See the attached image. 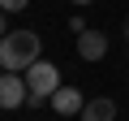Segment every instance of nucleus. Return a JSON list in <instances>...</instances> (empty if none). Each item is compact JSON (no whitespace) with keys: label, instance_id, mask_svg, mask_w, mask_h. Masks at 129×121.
I'll use <instances>...</instances> for the list:
<instances>
[{"label":"nucleus","instance_id":"f257e3e1","mask_svg":"<svg viewBox=\"0 0 129 121\" xmlns=\"http://www.w3.org/2000/svg\"><path fill=\"white\" fill-rule=\"evenodd\" d=\"M39 52H43V43L35 30H9L0 39V65H5V74H26L35 61H43Z\"/></svg>","mask_w":129,"mask_h":121},{"label":"nucleus","instance_id":"f03ea898","mask_svg":"<svg viewBox=\"0 0 129 121\" xmlns=\"http://www.w3.org/2000/svg\"><path fill=\"white\" fill-rule=\"evenodd\" d=\"M22 78H26L30 99H52V95L60 91V69L52 65V61H35V65H30Z\"/></svg>","mask_w":129,"mask_h":121},{"label":"nucleus","instance_id":"7ed1b4c3","mask_svg":"<svg viewBox=\"0 0 129 121\" xmlns=\"http://www.w3.org/2000/svg\"><path fill=\"white\" fill-rule=\"evenodd\" d=\"M26 99H30V91H26L22 74H5L0 78V108H22Z\"/></svg>","mask_w":129,"mask_h":121},{"label":"nucleus","instance_id":"20e7f679","mask_svg":"<svg viewBox=\"0 0 129 121\" xmlns=\"http://www.w3.org/2000/svg\"><path fill=\"white\" fill-rule=\"evenodd\" d=\"M52 108H56L60 117H82L86 99H82V91H78V87H60V91L52 95Z\"/></svg>","mask_w":129,"mask_h":121},{"label":"nucleus","instance_id":"39448f33","mask_svg":"<svg viewBox=\"0 0 129 121\" xmlns=\"http://www.w3.org/2000/svg\"><path fill=\"white\" fill-rule=\"evenodd\" d=\"M78 56H82V61H103V56H108V35H103V30L78 35Z\"/></svg>","mask_w":129,"mask_h":121},{"label":"nucleus","instance_id":"423d86ee","mask_svg":"<svg viewBox=\"0 0 129 121\" xmlns=\"http://www.w3.org/2000/svg\"><path fill=\"white\" fill-rule=\"evenodd\" d=\"M82 121H116V104H112L108 95H99V99H86V108H82Z\"/></svg>","mask_w":129,"mask_h":121},{"label":"nucleus","instance_id":"0eeeda50","mask_svg":"<svg viewBox=\"0 0 129 121\" xmlns=\"http://www.w3.org/2000/svg\"><path fill=\"white\" fill-rule=\"evenodd\" d=\"M69 30H73V35H86L90 26H86V17H82V13H73V17H69Z\"/></svg>","mask_w":129,"mask_h":121},{"label":"nucleus","instance_id":"6e6552de","mask_svg":"<svg viewBox=\"0 0 129 121\" xmlns=\"http://www.w3.org/2000/svg\"><path fill=\"white\" fill-rule=\"evenodd\" d=\"M26 5H30V0H0V9H5V13H22Z\"/></svg>","mask_w":129,"mask_h":121},{"label":"nucleus","instance_id":"1a4fd4ad","mask_svg":"<svg viewBox=\"0 0 129 121\" xmlns=\"http://www.w3.org/2000/svg\"><path fill=\"white\" fill-rule=\"evenodd\" d=\"M5 17H9V13H5V9H0V39H5V35H9V26H5Z\"/></svg>","mask_w":129,"mask_h":121},{"label":"nucleus","instance_id":"9d476101","mask_svg":"<svg viewBox=\"0 0 129 121\" xmlns=\"http://www.w3.org/2000/svg\"><path fill=\"white\" fill-rule=\"evenodd\" d=\"M69 5H78V9H86V5H95V0H69Z\"/></svg>","mask_w":129,"mask_h":121},{"label":"nucleus","instance_id":"9b49d317","mask_svg":"<svg viewBox=\"0 0 129 121\" xmlns=\"http://www.w3.org/2000/svg\"><path fill=\"white\" fill-rule=\"evenodd\" d=\"M0 78H5V65H0Z\"/></svg>","mask_w":129,"mask_h":121},{"label":"nucleus","instance_id":"f8f14e48","mask_svg":"<svg viewBox=\"0 0 129 121\" xmlns=\"http://www.w3.org/2000/svg\"><path fill=\"white\" fill-rule=\"evenodd\" d=\"M125 35H129V22H125Z\"/></svg>","mask_w":129,"mask_h":121}]
</instances>
